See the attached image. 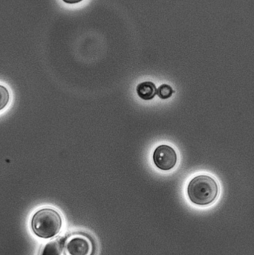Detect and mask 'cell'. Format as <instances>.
I'll use <instances>...</instances> for the list:
<instances>
[{"mask_svg":"<svg viewBox=\"0 0 254 255\" xmlns=\"http://www.w3.org/2000/svg\"><path fill=\"white\" fill-rule=\"evenodd\" d=\"M220 186L212 176L201 174L196 176L188 186V195L193 204L199 206L212 205L218 200Z\"/></svg>","mask_w":254,"mask_h":255,"instance_id":"cell-1","label":"cell"},{"mask_svg":"<svg viewBox=\"0 0 254 255\" xmlns=\"http://www.w3.org/2000/svg\"><path fill=\"white\" fill-rule=\"evenodd\" d=\"M31 227L35 235L39 238L44 239L54 238L61 229V217L54 209H41L33 215Z\"/></svg>","mask_w":254,"mask_h":255,"instance_id":"cell-2","label":"cell"},{"mask_svg":"<svg viewBox=\"0 0 254 255\" xmlns=\"http://www.w3.org/2000/svg\"><path fill=\"white\" fill-rule=\"evenodd\" d=\"M155 165L162 171H169L177 163V154L170 145H161L156 148L153 153Z\"/></svg>","mask_w":254,"mask_h":255,"instance_id":"cell-3","label":"cell"},{"mask_svg":"<svg viewBox=\"0 0 254 255\" xmlns=\"http://www.w3.org/2000/svg\"><path fill=\"white\" fill-rule=\"evenodd\" d=\"M67 251L71 255H86L89 254L91 243L85 237L76 236L71 238L67 243Z\"/></svg>","mask_w":254,"mask_h":255,"instance_id":"cell-4","label":"cell"},{"mask_svg":"<svg viewBox=\"0 0 254 255\" xmlns=\"http://www.w3.org/2000/svg\"><path fill=\"white\" fill-rule=\"evenodd\" d=\"M137 94L140 98L144 100H151L157 95L156 85L152 82H144L138 85Z\"/></svg>","mask_w":254,"mask_h":255,"instance_id":"cell-5","label":"cell"},{"mask_svg":"<svg viewBox=\"0 0 254 255\" xmlns=\"http://www.w3.org/2000/svg\"><path fill=\"white\" fill-rule=\"evenodd\" d=\"M65 239H57L56 241L48 243L44 248L42 255H60L63 252L64 241Z\"/></svg>","mask_w":254,"mask_h":255,"instance_id":"cell-6","label":"cell"},{"mask_svg":"<svg viewBox=\"0 0 254 255\" xmlns=\"http://www.w3.org/2000/svg\"><path fill=\"white\" fill-rule=\"evenodd\" d=\"M174 93L173 88L167 84H163L158 89L157 95L162 100H167L172 97Z\"/></svg>","mask_w":254,"mask_h":255,"instance_id":"cell-7","label":"cell"},{"mask_svg":"<svg viewBox=\"0 0 254 255\" xmlns=\"http://www.w3.org/2000/svg\"><path fill=\"white\" fill-rule=\"evenodd\" d=\"M9 100H10V95L8 91L4 86H0V111L7 106Z\"/></svg>","mask_w":254,"mask_h":255,"instance_id":"cell-8","label":"cell"},{"mask_svg":"<svg viewBox=\"0 0 254 255\" xmlns=\"http://www.w3.org/2000/svg\"><path fill=\"white\" fill-rule=\"evenodd\" d=\"M64 2L67 3V4H77V3L80 2L83 0H63Z\"/></svg>","mask_w":254,"mask_h":255,"instance_id":"cell-9","label":"cell"}]
</instances>
